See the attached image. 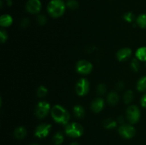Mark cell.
<instances>
[{
  "instance_id": "obj_1",
  "label": "cell",
  "mask_w": 146,
  "mask_h": 145,
  "mask_svg": "<svg viewBox=\"0 0 146 145\" xmlns=\"http://www.w3.org/2000/svg\"><path fill=\"white\" fill-rule=\"evenodd\" d=\"M51 117L56 123L66 125L70 119V114L64 107L56 105L51 109Z\"/></svg>"
},
{
  "instance_id": "obj_2",
  "label": "cell",
  "mask_w": 146,
  "mask_h": 145,
  "mask_svg": "<svg viewBox=\"0 0 146 145\" xmlns=\"http://www.w3.org/2000/svg\"><path fill=\"white\" fill-rule=\"evenodd\" d=\"M66 4L63 0H51L47 5V11L53 18H58L64 15Z\"/></svg>"
},
{
  "instance_id": "obj_3",
  "label": "cell",
  "mask_w": 146,
  "mask_h": 145,
  "mask_svg": "<svg viewBox=\"0 0 146 145\" xmlns=\"http://www.w3.org/2000/svg\"><path fill=\"white\" fill-rule=\"evenodd\" d=\"M65 134L71 138H78L84 134V128L78 122L67 124L65 127Z\"/></svg>"
},
{
  "instance_id": "obj_4",
  "label": "cell",
  "mask_w": 146,
  "mask_h": 145,
  "mask_svg": "<svg viewBox=\"0 0 146 145\" xmlns=\"http://www.w3.org/2000/svg\"><path fill=\"white\" fill-rule=\"evenodd\" d=\"M126 117L131 124L137 123L141 118V110L136 105H131L126 110Z\"/></svg>"
},
{
  "instance_id": "obj_5",
  "label": "cell",
  "mask_w": 146,
  "mask_h": 145,
  "mask_svg": "<svg viewBox=\"0 0 146 145\" xmlns=\"http://www.w3.org/2000/svg\"><path fill=\"white\" fill-rule=\"evenodd\" d=\"M51 110V105L46 101H41L36 105L35 108V115L38 119L45 117Z\"/></svg>"
},
{
  "instance_id": "obj_6",
  "label": "cell",
  "mask_w": 146,
  "mask_h": 145,
  "mask_svg": "<svg viewBox=\"0 0 146 145\" xmlns=\"http://www.w3.org/2000/svg\"><path fill=\"white\" fill-rule=\"evenodd\" d=\"M118 133L122 136L123 138L126 139H130L133 137L136 133L135 127L131 125H128V124H123L121 125L118 127Z\"/></svg>"
},
{
  "instance_id": "obj_7",
  "label": "cell",
  "mask_w": 146,
  "mask_h": 145,
  "mask_svg": "<svg viewBox=\"0 0 146 145\" xmlns=\"http://www.w3.org/2000/svg\"><path fill=\"white\" fill-rule=\"evenodd\" d=\"M89 88L90 84L88 80L86 78H83L78 80V81L77 82L76 85V92L77 95L79 96H84L88 94Z\"/></svg>"
},
{
  "instance_id": "obj_8",
  "label": "cell",
  "mask_w": 146,
  "mask_h": 145,
  "mask_svg": "<svg viewBox=\"0 0 146 145\" xmlns=\"http://www.w3.org/2000/svg\"><path fill=\"white\" fill-rule=\"evenodd\" d=\"M76 70L78 73L88 75L92 71L93 65L89 61H86V60H81L76 63Z\"/></svg>"
},
{
  "instance_id": "obj_9",
  "label": "cell",
  "mask_w": 146,
  "mask_h": 145,
  "mask_svg": "<svg viewBox=\"0 0 146 145\" xmlns=\"http://www.w3.org/2000/svg\"><path fill=\"white\" fill-rule=\"evenodd\" d=\"M51 129V125L50 124L43 123L38 125L35 129L34 135L38 139H44L48 136Z\"/></svg>"
},
{
  "instance_id": "obj_10",
  "label": "cell",
  "mask_w": 146,
  "mask_h": 145,
  "mask_svg": "<svg viewBox=\"0 0 146 145\" xmlns=\"http://www.w3.org/2000/svg\"><path fill=\"white\" fill-rule=\"evenodd\" d=\"M42 4L40 0H28L26 4V9L31 14H37L41 11Z\"/></svg>"
},
{
  "instance_id": "obj_11",
  "label": "cell",
  "mask_w": 146,
  "mask_h": 145,
  "mask_svg": "<svg viewBox=\"0 0 146 145\" xmlns=\"http://www.w3.org/2000/svg\"><path fill=\"white\" fill-rule=\"evenodd\" d=\"M104 105H105V102L104 99L101 98H95L91 103V109L95 113H98L104 109Z\"/></svg>"
},
{
  "instance_id": "obj_12",
  "label": "cell",
  "mask_w": 146,
  "mask_h": 145,
  "mask_svg": "<svg viewBox=\"0 0 146 145\" xmlns=\"http://www.w3.org/2000/svg\"><path fill=\"white\" fill-rule=\"evenodd\" d=\"M132 54V51L129 48H123L117 52V59L119 61H124L128 60Z\"/></svg>"
},
{
  "instance_id": "obj_13",
  "label": "cell",
  "mask_w": 146,
  "mask_h": 145,
  "mask_svg": "<svg viewBox=\"0 0 146 145\" xmlns=\"http://www.w3.org/2000/svg\"><path fill=\"white\" fill-rule=\"evenodd\" d=\"M27 134V131L24 127H19L16 128L14 131V136L17 139H22L26 137Z\"/></svg>"
},
{
  "instance_id": "obj_14",
  "label": "cell",
  "mask_w": 146,
  "mask_h": 145,
  "mask_svg": "<svg viewBox=\"0 0 146 145\" xmlns=\"http://www.w3.org/2000/svg\"><path fill=\"white\" fill-rule=\"evenodd\" d=\"M13 23V18L9 14H3L0 18V25L2 27H8Z\"/></svg>"
},
{
  "instance_id": "obj_15",
  "label": "cell",
  "mask_w": 146,
  "mask_h": 145,
  "mask_svg": "<svg viewBox=\"0 0 146 145\" xmlns=\"http://www.w3.org/2000/svg\"><path fill=\"white\" fill-rule=\"evenodd\" d=\"M119 100V96L116 92H111L107 96L108 103L111 105H116Z\"/></svg>"
},
{
  "instance_id": "obj_16",
  "label": "cell",
  "mask_w": 146,
  "mask_h": 145,
  "mask_svg": "<svg viewBox=\"0 0 146 145\" xmlns=\"http://www.w3.org/2000/svg\"><path fill=\"white\" fill-rule=\"evenodd\" d=\"M118 125V122L111 118H107L103 122V126L107 129H113Z\"/></svg>"
},
{
  "instance_id": "obj_17",
  "label": "cell",
  "mask_w": 146,
  "mask_h": 145,
  "mask_svg": "<svg viewBox=\"0 0 146 145\" xmlns=\"http://www.w3.org/2000/svg\"><path fill=\"white\" fill-rule=\"evenodd\" d=\"M135 57L139 61L146 62V46H143L138 48L135 52Z\"/></svg>"
},
{
  "instance_id": "obj_18",
  "label": "cell",
  "mask_w": 146,
  "mask_h": 145,
  "mask_svg": "<svg viewBox=\"0 0 146 145\" xmlns=\"http://www.w3.org/2000/svg\"><path fill=\"white\" fill-rule=\"evenodd\" d=\"M74 112L76 117H77L78 119H81L85 115V109H84V107L80 105H77L74 106Z\"/></svg>"
},
{
  "instance_id": "obj_19",
  "label": "cell",
  "mask_w": 146,
  "mask_h": 145,
  "mask_svg": "<svg viewBox=\"0 0 146 145\" xmlns=\"http://www.w3.org/2000/svg\"><path fill=\"white\" fill-rule=\"evenodd\" d=\"M137 90L140 92L146 91V76H143L138 80L136 85Z\"/></svg>"
},
{
  "instance_id": "obj_20",
  "label": "cell",
  "mask_w": 146,
  "mask_h": 145,
  "mask_svg": "<svg viewBox=\"0 0 146 145\" xmlns=\"http://www.w3.org/2000/svg\"><path fill=\"white\" fill-rule=\"evenodd\" d=\"M64 136L62 132H58L53 136V142L55 145H61L64 142Z\"/></svg>"
},
{
  "instance_id": "obj_21",
  "label": "cell",
  "mask_w": 146,
  "mask_h": 145,
  "mask_svg": "<svg viewBox=\"0 0 146 145\" xmlns=\"http://www.w3.org/2000/svg\"><path fill=\"white\" fill-rule=\"evenodd\" d=\"M136 24L141 28H146V14H140L136 18Z\"/></svg>"
},
{
  "instance_id": "obj_22",
  "label": "cell",
  "mask_w": 146,
  "mask_h": 145,
  "mask_svg": "<svg viewBox=\"0 0 146 145\" xmlns=\"http://www.w3.org/2000/svg\"><path fill=\"white\" fill-rule=\"evenodd\" d=\"M134 98V93L132 90H129L125 92L123 96V101L125 104H129L132 102Z\"/></svg>"
},
{
  "instance_id": "obj_23",
  "label": "cell",
  "mask_w": 146,
  "mask_h": 145,
  "mask_svg": "<svg viewBox=\"0 0 146 145\" xmlns=\"http://www.w3.org/2000/svg\"><path fill=\"white\" fill-rule=\"evenodd\" d=\"M37 96L40 98H44L45 96H46L47 93H48V90L44 85H40L39 87L37 89Z\"/></svg>"
},
{
  "instance_id": "obj_24",
  "label": "cell",
  "mask_w": 146,
  "mask_h": 145,
  "mask_svg": "<svg viewBox=\"0 0 146 145\" xmlns=\"http://www.w3.org/2000/svg\"><path fill=\"white\" fill-rule=\"evenodd\" d=\"M66 4V7L72 10L77 9L79 7V4L76 0H68Z\"/></svg>"
},
{
  "instance_id": "obj_25",
  "label": "cell",
  "mask_w": 146,
  "mask_h": 145,
  "mask_svg": "<svg viewBox=\"0 0 146 145\" xmlns=\"http://www.w3.org/2000/svg\"><path fill=\"white\" fill-rule=\"evenodd\" d=\"M123 18L127 22L132 23L135 20V14L133 12H131V11H128V12H126L123 15Z\"/></svg>"
},
{
  "instance_id": "obj_26",
  "label": "cell",
  "mask_w": 146,
  "mask_h": 145,
  "mask_svg": "<svg viewBox=\"0 0 146 145\" xmlns=\"http://www.w3.org/2000/svg\"><path fill=\"white\" fill-rule=\"evenodd\" d=\"M131 66L134 72H138L140 69V63L138 58H133L131 63Z\"/></svg>"
},
{
  "instance_id": "obj_27",
  "label": "cell",
  "mask_w": 146,
  "mask_h": 145,
  "mask_svg": "<svg viewBox=\"0 0 146 145\" xmlns=\"http://www.w3.org/2000/svg\"><path fill=\"white\" fill-rule=\"evenodd\" d=\"M96 92L99 95H104V94H105V92H106V86L105 85V84H99V85L97 86Z\"/></svg>"
},
{
  "instance_id": "obj_28",
  "label": "cell",
  "mask_w": 146,
  "mask_h": 145,
  "mask_svg": "<svg viewBox=\"0 0 146 145\" xmlns=\"http://www.w3.org/2000/svg\"><path fill=\"white\" fill-rule=\"evenodd\" d=\"M36 21L40 25H44L46 23L47 18L44 14H38L36 17Z\"/></svg>"
},
{
  "instance_id": "obj_29",
  "label": "cell",
  "mask_w": 146,
  "mask_h": 145,
  "mask_svg": "<svg viewBox=\"0 0 146 145\" xmlns=\"http://www.w3.org/2000/svg\"><path fill=\"white\" fill-rule=\"evenodd\" d=\"M8 38V34H7V31L4 29L0 30V40H1V42L2 44H4V42H6Z\"/></svg>"
},
{
  "instance_id": "obj_30",
  "label": "cell",
  "mask_w": 146,
  "mask_h": 145,
  "mask_svg": "<svg viewBox=\"0 0 146 145\" xmlns=\"http://www.w3.org/2000/svg\"><path fill=\"white\" fill-rule=\"evenodd\" d=\"M29 24V19L27 18H24L21 21V26L22 28H27Z\"/></svg>"
},
{
  "instance_id": "obj_31",
  "label": "cell",
  "mask_w": 146,
  "mask_h": 145,
  "mask_svg": "<svg viewBox=\"0 0 146 145\" xmlns=\"http://www.w3.org/2000/svg\"><path fill=\"white\" fill-rule=\"evenodd\" d=\"M141 106H142L143 107L146 108V94H145V95L141 98Z\"/></svg>"
},
{
  "instance_id": "obj_32",
  "label": "cell",
  "mask_w": 146,
  "mask_h": 145,
  "mask_svg": "<svg viewBox=\"0 0 146 145\" xmlns=\"http://www.w3.org/2000/svg\"><path fill=\"white\" fill-rule=\"evenodd\" d=\"M124 86H125V85H124V83L121 81V82H118V83H117L116 88L118 90H121L122 89H123Z\"/></svg>"
},
{
  "instance_id": "obj_33",
  "label": "cell",
  "mask_w": 146,
  "mask_h": 145,
  "mask_svg": "<svg viewBox=\"0 0 146 145\" xmlns=\"http://www.w3.org/2000/svg\"><path fill=\"white\" fill-rule=\"evenodd\" d=\"M118 123L121 124V125H123L124 122H125V118L123 116H119L118 117V120H117Z\"/></svg>"
},
{
  "instance_id": "obj_34",
  "label": "cell",
  "mask_w": 146,
  "mask_h": 145,
  "mask_svg": "<svg viewBox=\"0 0 146 145\" xmlns=\"http://www.w3.org/2000/svg\"><path fill=\"white\" fill-rule=\"evenodd\" d=\"M6 1H7V4H8V6H11L12 5V0H5Z\"/></svg>"
},
{
  "instance_id": "obj_35",
  "label": "cell",
  "mask_w": 146,
  "mask_h": 145,
  "mask_svg": "<svg viewBox=\"0 0 146 145\" xmlns=\"http://www.w3.org/2000/svg\"><path fill=\"white\" fill-rule=\"evenodd\" d=\"M70 145H79V144H78L77 142H73V143H71Z\"/></svg>"
},
{
  "instance_id": "obj_36",
  "label": "cell",
  "mask_w": 146,
  "mask_h": 145,
  "mask_svg": "<svg viewBox=\"0 0 146 145\" xmlns=\"http://www.w3.org/2000/svg\"><path fill=\"white\" fill-rule=\"evenodd\" d=\"M31 145H38V144H31Z\"/></svg>"
},
{
  "instance_id": "obj_37",
  "label": "cell",
  "mask_w": 146,
  "mask_h": 145,
  "mask_svg": "<svg viewBox=\"0 0 146 145\" xmlns=\"http://www.w3.org/2000/svg\"><path fill=\"white\" fill-rule=\"evenodd\" d=\"M145 65H146V62H145Z\"/></svg>"
}]
</instances>
